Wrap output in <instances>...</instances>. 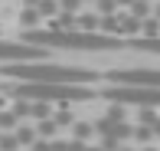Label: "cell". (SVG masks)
<instances>
[{"instance_id": "cell-1", "label": "cell", "mask_w": 160, "mask_h": 151, "mask_svg": "<svg viewBox=\"0 0 160 151\" xmlns=\"http://www.w3.org/2000/svg\"><path fill=\"white\" fill-rule=\"evenodd\" d=\"M0 76L13 82H75V85H95L98 73L82 66H56V62L36 59V62H7L0 66Z\"/></svg>"}, {"instance_id": "cell-2", "label": "cell", "mask_w": 160, "mask_h": 151, "mask_svg": "<svg viewBox=\"0 0 160 151\" xmlns=\"http://www.w3.org/2000/svg\"><path fill=\"white\" fill-rule=\"evenodd\" d=\"M10 99H26V102H52V105H65V102H92L98 99L95 85H75V82H13L3 92Z\"/></svg>"}, {"instance_id": "cell-3", "label": "cell", "mask_w": 160, "mask_h": 151, "mask_svg": "<svg viewBox=\"0 0 160 151\" xmlns=\"http://www.w3.org/2000/svg\"><path fill=\"white\" fill-rule=\"evenodd\" d=\"M98 99L114 105H128V109H160V89L154 85H121L108 82L98 89Z\"/></svg>"}, {"instance_id": "cell-4", "label": "cell", "mask_w": 160, "mask_h": 151, "mask_svg": "<svg viewBox=\"0 0 160 151\" xmlns=\"http://www.w3.org/2000/svg\"><path fill=\"white\" fill-rule=\"evenodd\" d=\"M36 59H46V49L33 46V43H10V40H0V66L7 62H36Z\"/></svg>"}, {"instance_id": "cell-5", "label": "cell", "mask_w": 160, "mask_h": 151, "mask_svg": "<svg viewBox=\"0 0 160 151\" xmlns=\"http://www.w3.org/2000/svg\"><path fill=\"white\" fill-rule=\"evenodd\" d=\"M108 82H121V85H154L160 89V69L141 66V69H111Z\"/></svg>"}, {"instance_id": "cell-6", "label": "cell", "mask_w": 160, "mask_h": 151, "mask_svg": "<svg viewBox=\"0 0 160 151\" xmlns=\"http://www.w3.org/2000/svg\"><path fill=\"white\" fill-rule=\"evenodd\" d=\"M72 138H78V141L98 138V135H95V118H78L75 125H72Z\"/></svg>"}, {"instance_id": "cell-7", "label": "cell", "mask_w": 160, "mask_h": 151, "mask_svg": "<svg viewBox=\"0 0 160 151\" xmlns=\"http://www.w3.org/2000/svg\"><path fill=\"white\" fill-rule=\"evenodd\" d=\"M36 138H39V132H36V121H23V125L17 128V141H20V148H33Z\"/></svg>"}, {"instance_id": "cell-8", "label": "cell", "mask_w": 160, "mask_h": 151, "mask_svg": "<svg viewBox=\"0 0 160 151\" xmlns=\"http://www.w3.org/2000/svg\"><path fill=\"white\" fill-rule=\"evenodd\" d=\"M134 145H157V135L150 125H141V121H134Z\"/></svg>"}, {"instance_id": "cell-9", "label": "cell", "mask_w": 160, "mask_h": 151, "mask_svg": "<svg viewBox=\"0 0 160 151\" xmlns=\"http://www.w3.org/2000/svg\"><path fill=\"white\" fill-rule=\"evenodd\" d=\"M59 121L56 118H46V121H36V132H39V138H59Z\"/></svg>"}, {"instance_id": "cell-10", "label": "cell", "mask_w": 160, "mask_h": 151, "mask_svg": "<svg viewBox=\"0 0 160 151\" xmlns=\"http://www.w3.org/2000/svg\"><path fill=\"white\" fill-rule=\"evenodd\" d=\"M36 13H39V17L42 20H56V17H59V0H39V7H36Z\"/></svg>"}, {"instance_id": "cell-11", "label": "cell", "mask_w": 160, "mask_h": 151, "mask_svg": "<svg viewBox=\"0 0 160 151\" xmlns=\"http://www.w3.org/2000/svg\"><path fill=\"white\" fill-rule=\"evenodd\" d=\"M20 125H23V121H20L10 109H3V112H0V132H17Z\"/></svg>"}, {"instance_id": "cell-12", "label": "cell", "mask_w": 160, "mask_h": 151, "mask_svg": "<svg viewBox=\"0 0 160 151\" xmlns=\"http://www.w3.org/2000/svg\"><path fill=\"white\" fill-rule=\"evenodd\" d=\"M39 20H42V17L33 10V7H23V13H20V23H23L26 30H36V23H39Z\"/></svg>"}, {"instance_id": "cell-13", "label": "cell", "mask_w": 160, "mask_h": 151, "mask_svg": "<svg viewBox=\"0 0 160 151\" xmlns=\"http://www.w3.org/2000/svg\"><path fill=\"white\" fill-rule=\"evenodd\" d=\"M0 151H20L17 132H0Z\"/></svg>"}, {"instance_id": "cell-14", "label": "cell", "mask_w": 160, "mask_h": 151, "mask_svg": "<svg viewBox=\"0 0 160 151\" xmlns=\"http://www.w3.org/2000/svg\"><path fill=\"white\" fill-rule=\"evenodd\" d=\"M59 10H62V13H72V17H78V13L85 10V3H82V0H59Z\"/></svg>"}, {"instance_id": "cell-15", "label": "cell", "mask_w": 160, "mask_h": 151, "mask_svg": "<svg viewBox=\"0 0 160 151\" xmlns=\"http://www.w3.org/2000/svg\"><path fill=\"white\" fill-rule=\"evenodd\" d=\"M98 145L105 148V151H118V148H121V141L114 138V135H108V138H98Z\"/></svg>"}, {"instance_id": "cell-16", "label": "cell", "mask_w": 160, "mask_h": 151, "mask_svg": "<svg viewBox=\"0 0 160 151\" xmlns=\"http://www.w3.org/2000/svg\"><path fill=\"white\" fill-rule=\"evenodd\" d=\"M30 151H52V138H36Z\"/></svg>"}, {"instance_id": "cell-17", "label": "cell", "mask_w": 160, "mask_h": 151, "mask_svg": "<svg viewBox=\"0 0 160 151\" xmlns=\"http://www.w3.org/2000/svg\"><path fill=\"white\" fill-rule=\"evenodd\" d=\"M69 151H88V141H78V138H69Z\"/></svg>"}, {"instance_id": "cell-18", "label": "cell", "mask_w": 160, "mask_h": 151, "mask_svg": "<svg viewBox=\"0 0 160 151\" xmlns=\"http://www.w3.org/2000/svg\"><path fill=\"white\" fill-rule=\"evenodd\" d=\"M52 151H69V138H52Z\"/></svg>"}, {"instance_id": "cell-19", "label": "cell", "mask_w": 160, "mask_h": 151, "mask_svg": "<svg viewBox=\"0 0 160 151\" xmlns=\"http://www.w3.org/2000/svg\"><path fill=\"white\" fill-rule=\"evenodd\" d=\"M118 151H141V145H134V141H131V145H121Z\"/></svg>"}, {"instance_id": "cell-20", "label": "cell", "mask_w": 160, "mask_h": 151, "mask_svg": "<svg viewBox=\"0 0 160 151\" xmlns=\"http://www.w3.org/2000/svg\"><path fill=\"white\" fill-rule=\"evenodd\" d=\"M141 151H160V141H157V145H144Z\"/></svg>"}, {"instance_id": "cell-21", "label": "cell", "mask_w": 160, "mask_h": 151, "mask_svg": "<svg viewBox=\"0 0 160 151\" xmlns=\"http://www.w3.org/2000/svg\"><path fill=\"white\" fill-rule=\"evenodd\" d=\"M23 7H33V10H36V7H39V0H23Z\"/></svg>"}, {"instance_id": "cell-22", "label": "cell", "mask_w": 160, "mask_h": 151, "mask_svg": "<svg viewBox=\"0 0 160 151\" xmlns=\"http://www.w3.org/2000/svg\"><path fill=\"white\" fill-rule=\"evenodd\" d=\"M3 109H7V95L0 92V112H3Z\"/></svg>"}, {"instance_id": "cell-23", "label": "cell", "mask_w": 160, "mask_h": 151, "mask_svg": "<svg viewBox=\"0 0 160 151\" xmlns=\"http://www.w3.org/2000/svg\"><path fill=\"white\" fill-rule=\"evenodd\" d=\"M154 17L160 20V0H157V3H154Z\"/></svg>"}, {"instance_id": "cell-24", "label": "cell", "mask_w": 160, "mask_h": 151, "mask_svg": "<svg viewBox=\"0 0 160 151\" xmlns=\"http://www.w3.org/2000/svg\"><path fill=\"white\" fill-rule=\"evenodd\" d=\"M88 151H105V148H101V145H88Z\"/></svg>"}, {"instance_id": "cell-25", "label": "cell", "mask_w": 160, "mask_h": 151, "mask_svg": "<svg viewBox=\"0 0 160 151\" xmlns=\"http://www.w3.org/2000/svg\"><path fill=\"white\" fill-rule=\"evenodd\" d=\"M82 3H85V7H95V0H82Z\"/></svg>"}]
</instances>
